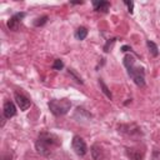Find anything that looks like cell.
<instances>
[{
	"mask_svg": "<svg viewBox=\"0 0 160 160\" xmlns=\"http://www.w3.org/2000/svg\"><path fill=\"white\" fill-rule=\"evenodd\" d=\"M60 144H61V141L55 134H51V132H48V131H42L38 136V140L35 142V148H36V151L40 155L50 156L52 150L55 148H58Z\"/></svg>",
	"mask_w": 160,
	"mask_h": 160,
	"instance_id": "cell-1",
	"label": "cell"
},
{
	"mask_svg": "<svg viewBox=\"0 0 160 160\" xmlns=\"http://www.w3.org/2000/svg\"><path fill=\"white\" fill-rule=\"evenodd\" d=\"M124 65L128 69V74L130 78L134 80V82L138 86H144L145 85V71L142 66H138L135 64V58L130 54L124 56Z\"/></svg>",
	"mask_w": 160,
	"mask_h": 160,
	"instance_id": "cell-2",
	"label": "cell"
},
{
	"mask_svg": "<svg viewBox=\"0 0 160 160\" xmlns=\"http://www.w3.org/2000/svg\"><path fill=\"white\" fill-rule=\"evenodd\" d=\"M71 108V102L68 99H54L49 101V109L55 116L65 115Z\"/></svg>",
	"mask_w": 160,
	"mask_h": 160,
	"instance_id": "cell-3",
	"label": "cell"
},
{
	"mask_svg": "<svg viewBox=\"0 0 160 160\" xmlns=\"http://www.w3.org/2000/svg\"><path fill=\"white\" fill-rule=\"evenodd\" d=\"M71 146H72V150H74V151L76 152V155H79V156H84V155L86 154V151H88V148H86V144H85L84 139L80 138V136H78V135H75V136L72 138Z\"/></svg>",
	"mask_w": 160,
	"mask_h": 160,
	"instance_id": "cell-4",
	"label": "cell"
},
{
	"mask_svg": "<svg viewBox=\"0 0 160 160\" xmlns=\"http://www.w3.org/2000/svg\"><path fill=\"white\" fill-rule=\"evenodd\" d=\"M25 12H16V14H14L10 19H9V21H8V28L10 29V30H18L19 29V26H20V22H21V20L25 18Z\"/></svg>",
	"mask_w": 160,
	"mask_h": 160,
	"instance_id": "cell-5",
	"label": "cell"
},
{
	"mask_svg": "<svg viewBox=\"0 0 160 160\" xmlns=\"http://www.w3.org/2000/svg\"><path fill=\"white\" fill-rule=\"evenodd\" d=\"M15 101H16L18 106L20 108V110H22V111L28 110L30 108V105H31V101L29 100V98L25 96L21 92H18V91L15 92Z\"/></svg>",
	"mask_w": 160,
	"mask_h": 160,
	"instance_id": "cell-6",
	"label": "cell"
},
{
	"mask_svg": "<svg viewBox=\"0 0 160 160\" xmlns=\"http://www.w3.org/2000/svg\"><path fill=\"white\" fill-rule=\"evenodd\" d=\"M2 112H4V116H5L6 119H10V118L15 116V114H16V108H15L14 102H11V101H5Z\"/></svg>",
	"mask_w": 160,
	"mask_h": 160,
	"instance_id": "cell-7",
	"label": "cell"
},
{
	"mask_svg": "<svg viewBox=\"0 0 160 160\" xmlns=\"http://www.w3.org/2000/svg\"><path fill=\"white\" fill-rule=\"evenodd\" d=\"M126 155L130 160H142L144 158V152L135 148H126Z\"/></svg>",
	"mask_w": 160,
	"mask_h": 160,
	"instance_id": "cell-8",
	"label": "cell"
},
{
	"mask_svg": "<svg viewBox=\"0 0 160 160\" xmlns=\"http://www.w3.org/2000/svg\"><path fill=\"white\" fill-rule=\"evenodd\" d=\"M90 152H91L92 160H104V151H102V148L99 144H94L91 146Z\"/></svg>",
	"mask_w": 160,
	"mask_h": 160,
	"instance_id": "cell-9",
	"label": "cell"
},
{
	"mask_svg": "<svg viewBox=\"0 0 160 160\" xmlns=\"http://www.w3.org/2000/svg\"><path fill=\"white\" fill-rule=\"evenodd\" d=\"M92 6H94V10L95 11H99V12H106L110 8V2L109 1H92Z\"/></svg>",
	"mask_w": 160,
	"mask_h": 160,
	"instance_id": "cell-10",
	"label": "cell"
},
{
	"mask_svg": "<svg viewBox=\"0 0 160 160\" xmlns=\"http://www.w3.org/2000/svg\"><path fill=\"white\" fill-rule=\"evenodd\" d=\"M86 36H88V30H86V28L80 26V28L76 29V31H75V38H76L78 40H84Z\"/></svg>",
	"mask_w": 160,
	"mask_h": 160,
	"instance_id": "cell-11",
	"label": "cell"
},
{
	"mask_svg": "<svg viewBox=\"0 0 160 160\" xmlns=\"http://www.w3.org/2000/svg\"><path fill=\"white\" fill-rule=\"evenodd\" d=\"M146 45H148L149 51L151 52V55H152V56H158V55H159V50H158V46H156V44H155V42H152V41L148 40V41H146Z\"/></svg>",
	"mask_w": 160,
	"mask_h": 160,
	"instance_id": "cell-12",
	"label": "cell"
},
{
	"mask_svg": "<svg viewBox=\"0 0 160 160\" xmlns=\"http://www.w3.org/2000/svg\"><path fill=\"white\" fill-rule=\"evenodd\" d=\"M99 84H100V86H101V89H102V92H104V94H105V95H106V96H108L109 99H111V92L109 91V89H108V86H106V85L104 84V81H102L101 79L99 80Z\"/></svg>",
	"mask_w": 160,
	"mask_h": 160,
	"instance_id": "cell-13",
	"label": "cell"
},
{
	"mask_svg": "<svg viewBox=\"0 0 160 160\" xmlns=\"http://www.w3.org/2000/svg\"><path fill=\"white\" fill-rule=\"evenodd\" d=\"M46 21H48V16L44 15V16H41V18H38V19L34 21V25H35V26H41V25H44Z\"/></svg>",
	"mask_w": 160,
	"mask_h": 160,
	"instance_id": "cell-14",
	"label": "cell"
},
{
	"mask_svg": "<svg viewBox=\"0 0 160 160\" xmlns=\"http://www.w3.org/2000/svg\"><path fill=\"white\" fill-rule=\"evenodd\" d=\"M64 68V62L60 60V59H56L55 61H54V64H52V69H55V70H61Z\"/></svg>",
	"mask_w": 160,
	"mask_h": 160,
	"instance_id": "cell-15",
	"label": "cell"
},
{
	"mask_svg": "<svg viewBox=\"0 0 160 160\" xmlns=\"http://www.w3.org/2000/svg\"><path fill=\"white\" fill-rule=\"evenodd\" d=\"M124 4L128 6V11L131 14L132 12V9H134V2H131V1H124Z\"/></svg>",
	"mask_w": 160,
	"mask_h": 160,
	"instance_id": "cell-16",
	"label": "cell"
},
{
	"mask_svg": "<svg viewBox=\"0 0 160 160\" xmlns=\"http://www.w3.org/2000/svg\"><path fill=\"white\" fill-rule=\"evenodd\" d=\"M1 160H12V156L10 154H6V155H2Z\"/></svg>",
	"mask_w": 160,
	"mask_h": 160,
	"instance_id": "cell-17",
	"label": "cell"
}]
</instances>
